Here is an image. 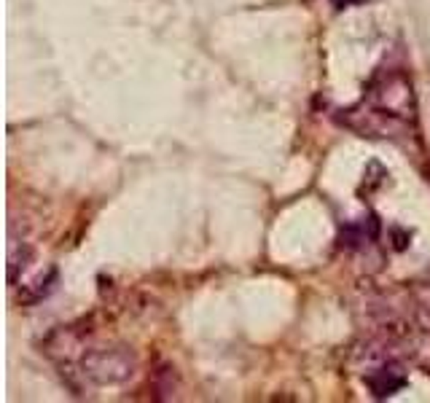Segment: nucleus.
Wrapping results in <instances>:
<instances>
[{"label": "nucleus", "instance_id": "1", "mask_svg": "<svg viewBox=\"0 0 430 403\" xmlns=\"http://www.w3.org/2000/svg\"><path fill=\"white\" fill-rule=\"evenodd\" d=\"M342 113L344 116H339V124L358 132L361 138H379V140L403 138L414 119L412 81L403 73H387L371 84L361 105Z\"/></svg>", "mask_w": 430, "mask_h": 403}, {"label": "nucleus", "instance_id": "2", "mask_svg": "<svg viewBox=\"0 0 430 403\" xmlns=\"http://www.w3.org/2000/svg\"><path fill=\"white\" fill-rule=\"evenodd\" d=\"M81 374L97 385H124L138 371V355L129 347L105 344V347H89L81 358Z\"/></svg>", "mask_w": 430, "mask_h": 403}, {"label": "nucleus", "instance_id": "3", "mask_svg": "<svg viewBox=\"0 0 430 403\" xmlns=\"http://www.w3.org/2000/svg\"><path fill=\"white\" fill-rule=\"evenodd\" d=\"M366 385L371 387V393L377 398H387V395H396L398 390L406 385V374L398 363L387 360L379 368H374L371 374H366Z\"/></svg>", "mask_w": 430, "mask_h": 403}, {"label": "nucleus", "instance_id": "4", "mask_svg": "<svg viewBox=\"0 0 430 403\" xmlns=\"http://www.w3.org/2000/svg\"><path fill=\"white\" fill-rule=\"evenodd\" d=\"M30 293H19V304H38L57 288V269H49L46 277H38L33 285H27Z\"/></svg>", "mask_w": 430, "mask_h": 403}]
</instances>
